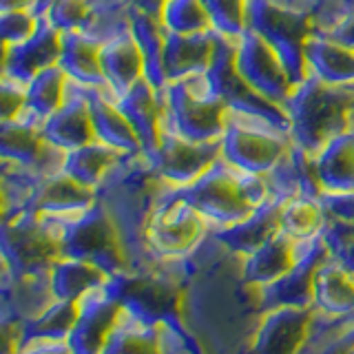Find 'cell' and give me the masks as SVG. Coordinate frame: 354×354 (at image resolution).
<instances>
[{
  "instance_id": "7dc6e473",
  "label": "cell",
  "mask_w": 354,
  "mask_h": 354,
  "mask_svg": "<svg viewBox=\"0 0 354 354\" xmlns=\"http://www.w3.org/2000/svg\"><path fill=\"white\" fill-rule=\"evenodd\" d=\"M49 0H0V11H16V9H29L33 16L40 18L47 9Z\"/></svg>"
},
{
  "instance_id": "bcb514c9",
  "label": "cell",
  "mask_w": 354,
  "mask_h": 354,
  "mask_svg": "<svg viewBox=\"0 0 354 354\" xmlns=\"http://www.w3.org/2000/svg\"><path fill=\"white\" fill-rule=\"evenodd\" d=\"M16 354H73L66 341H40L20 348Z\"/></svg>"
},
{
  "instance_id": "3957f363",
  "label": "cell",
  "mask_w": 354,
  "mask_h": 354,
  "mask_svg": "<svg viewBox=\"0 0 354 354\" xmlns=\"http://www.w3.org/2000/svg\"><path fill=\"white\" fill-rule=\"evenodd\" d=\"M162 93L164 120L173 129L199 142L221 140V133L226 129L228 104L215 91L208 71L166 82Z\"/></svg>"
},
{
  "instance_id": "f35d334b",
  "label": "cell",
  "mask_w": 354,
  "mask_h": 354,
  "mask_svg": "<svg viewBox=\"0 0 354 354\" xmlns=\"http://www.w3.org/2000/svg\"><path fill=\"white\" fill-rule=\"evenodd\" d=\"M213 20L215 31L228 38H239L246 31L248 0H202Z\"/></svg>"
},
{
  "instance_id": "ba28073f",
  "label": "cell",
  "mask_w": 354,
  "mask_h": 354,
  "mask_svg": "<svg viewBox=\"0 0 354 354\" xmlns=\"http://www.w3.org/2000/svg\"><path fill=\"white\" fill-rule=\"evenodd\" d=\"M213 230L204 215L166 186L147 224V246L155 259H180L206 239Z\"/></svg>"
},
{
  "instance_id": "f6af8a7d",
  "label": "cell",
  "mask_w": 354,
  "mask_h": 354,
  "mask_svg": "<svg viewBox=\"0 0 354 354\" xmlns=\"http://www.w3.org/2000/svg\"><path fill=\"white\" fill-rule=\"evenodd\" d=\"M20 348V326L0 321V354H16Z\"/></svg>"
},
{
  "instance_id": "30bf717a",
  "label": "cell",
  "mask_w": 354,
  "mask_h": 354,
  "mask_svg": "<svg viewBox=\"0 0 354 354\" xmlns=\"http://www.w3.org/2000/svg\"><path fill=\"white\" fill-rule=\"evenodd\" d=\"M235 44H237V38H228V36H221L219 33L215 58H213V64H210V69H208L210 77H213L215 91L228 104V109L239 111V113L263 118V120H268V122H272V124L281 127L290 133V122H288L286 106L277 104V102H272V100L257 93L237 73V69H235Z\"/></svg>"
},
{
  "instance_id": "d6986e66",
  "label": "cell",
  "mask_w": 354,
  "mask_h": 354,
  "mask_svg": "<svg viewBox=\"0 0 354 354\" xmlns=\"http://www.w3.org/2000/svg\"><path fill=\"white\" fill-rule=\"evenodd\" d=\"M219 31L202 33H171L164 36V71L166 80H180L193 73L210 69L217 49Z\"/></svg>"
},
{
  "instance_id": "f907efd6",
  "label": "cell",
  "mask_w": 354,
  "mask_h": 354,
  "mask_svg": "<svg viewBox=\"0 0 354 354\" xmlns=\"http://www.w3.org/2000/svg\"><path fill=\"white\" fill-rule=\"evenodd\" d=\"M5 62H7V44L0 42V75H5Z\"/></svg>"
},
{
  "instance_id": "9a60e30c",
  "label": "cell",
  "mask_w": 354,
  "mask_h": 354,
  "mask_svg": "<svg viewBox=\"0 0 354 354\" xmlns=\"http://www.w3.org/2000/svg\"><path fill=\"white\" fill-rule=\"evenodd\" d=\"M330 257L332 252L321 232L313 239H304L292 268L279 281L266 286L268 299L277 306H310L315 301V279Z\"/></svg>"
},
{
  "instance_id": "6da1fadb",
  "label": "cell",
  "mask_w": 354,
  "mask_h": 354,
  "mask_svg": "<svg viewBox=\"0 0 354 354\" xmlns=\"http://www.w3.org/2000/svg\"><path fill=\"white\" fill-rule=\"evenodd\" d=\"M177 193L204 215L213 230L237 224L272 199L268 177L237 171L226 160L210 166L195 182L177 186Z\"/></svg>"
},
{
  "instance_id": "74e56055",
  "label": "cell",
  "mask_w": 354,
  "mask_h": 354,
  "mask_svg": "<svg viewBox=\"0 0 354 354\" xmlns=\"http://www.w3.org/2000/svg\"><path fill=\"white\" fill-rule=\"evenodd\" d=\"M42 16L60 31H86L93 16V3L91 0H49Z\"/></svg>"
},
{
  "instance_id": "836d02e7",
  "label": "cell",
  "mask_w": 354,
  "mask_h": 354,
  "mask_svg": "<svg viewBox=\"0 0 354 354\" xmlns=\"http://www.w3.org/2000/svg\"><path fill=\"white\" fill-rule=\"evenodd\" d=\"M315 301L328 313L354 310V270L337 257H330L315 279Z\"/></svg>"
},
{
  "instance_id": "603a6c76",
  "label": "cell",
  "mask_w": 354,
  "mask_h": 354,
  "mask_svg": "<svg viewBox=\"0 0 354 354\" xmlns=\"http://www.w3.org/2000/svg\"><path fill=\"white\" fill-rule=\"evenodd\" d=\"M308 306H277L259 332L257 354H299L308 337Z\"/></svg>"
},
{
  "instance_id": "484cf974",
  "label": "cell",
  "mask_w": 354,
  "mask_h": 354,
  "mask_svg": "<svg viewBox=\"0 0 354 354\" xmlns=\"http://www.w3.org/2000/svg\"><path fill=\"white\" fill-rule=\"evenodd\" d=\"M299 250H301V241L292 239L283 230H279L263 246L243 257V279L263 288L279 281L295 266Z\"/></svg>"
},
{
  "instance_id": "5b68a950",
  "label": "cell",
  "mask_w": 354,
  "mask_h": 354,
  "mask_svg": "<svg viewBox=\"0 0 354 354\" xmlns=\"http://www.w3.org/2000/svg\"><path fill=\"white\" fill-rule=\"evenodd\" d=\"M58 221L60 257L91 261L111 277L129 272V259L120 232L100 202L75 215H58Z\"/></svg>"
},
{
  "instance_id": "5bb4252c",
  "label": "cell",
  "mask_w": 354,
  "mask_h": 354,
  "mask_svg": "<svg viewBox=\"0 0 354 354\" xmlns=\"http://www.w3.org/2000/svg\"><path fill=\"white\" fill-rule=\"evenodd\" d=\"M40 136L62 151L80 149L95 140L84 84L66 77L62 104L42 122Z\"/></svg>"
},
{
  "instance_id": "cb8c5ba5",
  "label": "cell",
  "mask_w": 354,
  "mask_h": 354,
  "mask_svg": "<svg viewBox=\"0 0 354 354\" xmlns=\"http://www.w3.org/2000/svg\"><path fill=\"white\" fill-rule=\"evenodd\" d=\"M266 177H268L272 197L279 199H290L297 195L319 197L324 193L317 173V155L304 151L297 144H292L286 158Z\"/></svg>"
},
{
  "instance_id": "4fadbf2b",
  "label": "cell",
  "mask_w": 354,
  "mask_h": 354,
  "mask_svg": "<svg viewBox=\"0 0 354 354\" xmlns=\"http://www.w3.org/2000/svg\"><path fill=\"white\" fill-rule=\"evenodd\" d=\"M66 151L40 136V127L16 115L0 120V162L20 164L38 175H55L64 169Z\"/></svg>"
},
{
  "instance_id": "e575fe53",
  "label": "cell",
  "mask_w": 354,
  "mask_h": 354,
  "mask_svg": "<svg viewBox=\"0 0 354 354\" xmlns=\"http://www.w3.org/2000/svg\"><path fill=\"white\" fill-rule=\"evenodd\" d=\"M131 31L136 36L142 58H144V75L158 88L166 86V71H164V36L166 29L160 20L144 16L140 11L131 9Z\"/></svg>"
},
{
  "instance_id": "2e32d148",
  "label": "cell",
  "mask_w": 354,
  "mask_h": 354,
  "mask_svg": "<svg viewBox=\"0 0 354 354\" xmlns=\"http://www.w3.org/2000/svg\"><path fill=\"white\" fill-rule=\"evenodd\" d=\"M60 38H62V31L55 29L44 16H40L38 25L29 38L7 47L5 75L27 84L38 71L58 64Z\"/></svg>"
},
{
  "instance_id": "60d3db41",
  "label": "cell",
  "mask_w": 354,
  "mask_h": 354,
  "mask_svg": "<svg viewBox=\"0 0 354 354\" xmlns=\"http://www.w3.org/2000/svg\"><path fill=\"white\" fill-rule=\"evenodd\" d=\"M38 25V18L29 9H16V11H0V42L7 47L18 44L29 38Z\"/></svg>"
},
{
  "instance_id": "db71d44e",
  "label": "cell",
  "mask_w": 354,
  "mask_h": 354,
  "mask_svg": "<svg viewBox=\"0 0 354 354\" xmlns=\"http://www.w3.org/2000/svg\"><path fill=\"white\" fill-rule=\"evenodd\" d=\"M5 268H7V263H5V261H3V257H0V272H3V270H5Z\"/></svg>"
},
{
  "instance_id": "44dd1931",
  "label": "cell",
  "mask_w": 354,
  "mask_h": 354,
  "mask_svg": "<svg viewBox=\"0 0 354 354\" xmlns=\"http://www.w3.org/2000/svg\"><path fill=\"white\" fill-rule=\"evenodd\" d=\"M100 66H102L106 88L113 97L127 93L133 84L147 77L140 44L131 29L100 44Z\"/></svg>"
},
{
  "instance_id": "9c48e42d",
  "label": "cell",
  "mask_w": 354,
  "mask_h": 354,
  "mask_svg": "<svg viewBox=\"0 0 354 354\" xmlns=\"http://www.w3.org/2000/svg\"><path fill=\"white\" fill-rule=\"evenodd\" d=\"M221 160V140L199 142L182 136L162 118L160 140L155 151L149 155L153 171L158 173L166 184L186 186L204 175L210 166Z\"/></svg>"
},
{
  "instance_id": "816d5d0a",
  "label": "cell",
  "mask_w": 354,
  "mask_h": 354,
  "mask_svg": "<svg viewBox=\"0 0 354 354\" xmlns=\"http://www.w3.org/2000/svg\"><path fill=\"white\" fill-rule=\"evenodd\" d=\"M341 261L346 263L350 270H354V250H350V252L346 254V257H341Z\"/></svg>"
},
{
  "instance_id": "7bdbcfd3",
  "label": "cell",
  "mask_w": 354,
  "mask_h": 354,
  "mask_svg": "<svg viewBox=\"0 0 354 354\" xmlns=\"http://www.w3.org/2000/svg\"><path fill=\"white\" fill-rule=\"evenodd\" d=\"M27 84L9 75H0V120L16 118L25 106Z\"/></svg>"
},
{
  "instance_id": "ffe728a7",
  "label": "cell",
  "mask_w": 354,
  "mask_h": 354,
  "mask_svg": "<svg viewBox=\"0 0 354 354\" xmlns=\"http://www.w3.org/2000/svg\"><path fill=\"white\" fill-rule=\"evenodd\" d=\"M97 202V193L80 182H75L64 171L55 175H42L33 188V195L25 210L47 215H75L91 208Z\"/></svg>"
},
{
  "instance_id": "d4e9b609",
  "label": "cell",
  "mask_w": 354,
  "mask_h": 354,
  "mask_svg": "<svg viewBox=\"0 0 354 354\" xmlns=\"http://www.w3.org/2000/svg\"><path fill=\"white\" fill-rule=\"evenodd\" d=\"M306 64L319 80L354 86V47L335 36L313 33L306 42Z\"/></svg>"
},
{
  "instance_id": "681fc988",
  "label": "cell",
  "mask_w": 354,
  "mask_h": 354,
  "mask_svg": "<svg viewBox=\"0 0 354 354\" xmlns=\"http://www.w3.org/2000/svg\"><path fill=\"white\" fill-rule=\"evenodd\" d=\"M330 36H335L346 44H350V47H354V9H352V14L346 18V22H343L335 33H330Z\"/></svg>"
},
{
  "instance_id": "c3c4849f",
  "label": "cell",
  "mask_w": 354,
  "mask_h": 354,
  "mask_svg": "<svg viewBox=\"0 0 354 354\" xmlns=\"http://www.w3.org/2000/svg\"><path fill=\"white\" fill-rule=\"evenodd\" d=\"M166 3H169V0H131V9L140 11V14H144V16H151L155 20H160Z\"/></svg>"
},
{
  "instance_id": "7a4b0ae2",
  "label": "cell",
  "mask_w": 354,
  "mask_h": 354,
  "mask_svg": "<svg viewBox=\"0 0 354 354\" xmlns=\"http://www.w3.org/2000/svg\"><path fill=\"white\" fill-rule=\"evenodd\" d=\"M292 144L317 155L354 120V86L330 84L308 75L286 102Z\"/></svg>"
},
{
  "instance_id": "7c38bea8",
  "label": "cell",
  "mask_w": 354,
  "mask_h": 354,
  "mask_svg": "<svg viewBox=\"0 0 354 354\" xmlns=\"http://www.w3.org/2000/svg\"><path fill=\"white\" fill-rule=\"evenodd\" d=\"M122 313H124V304L115 295L111 281L84 295L77 301V319L69 339H66L71 352L73 354L102 352L104 343L111 332H113V328L118 326Z\"/></svg>"
},
{
  "instance_id": "ac0fdd59",
  "label": "cell",
  "mask_w": 354,
  "mask_h": 354,
  "mask_svg": "<svg viewBox=\"0 0 354 354\" xmlns=\"http://www.w3.org/2000/svg\"><path fill=\"white\" fill-rule=\"evenodd\" d=\"M86 97L95 140L109 144L111 149L124 155H144L138 133L133 131L131 122L120 111L115 97L111 95L109 88L86 86Z\"/></svg>"
},
{
  "instance_id": "ee69618b",
  "label": "cell",
  "mask_w": 354,
  "mask_h": 354,
  "mask_svg": "<svg viewBox=\"0 0 354 354\" xmlns=\"http://www.w3.org/2000/svg\"><path fill=\"white\" fill-rule=\"evenodd\" d=\"M319 202L328 219H354V191H324Z\"/></svg>"
},
{
  "instance_id": "4316f807",
  "label": "cell",
  "mask_w": 354,
  "mask_h": 354,
  "mask_svg": "<svg viewBox=\"0 0 354 354\" xmlns=\"http://www.w3.org/2000/svg\"><path fill=\"white\" fill-rule=\"evenodd\" d=\"M100 44L82 31H62L60 38V58L58 66L69 80L84 86L106 88V80L100 66Z\"/></svg>"
},
{
  "instance_id": "f5cc1de1",
  "label": "cell",
  "mask_w": 354,
  "mask_h": 354,
  "mask_svg": "<svg viewBox=\"0 0 354 354\" xmlns=\"http://www.w3.org/2000/svg\"><path fill=\"white\" fill-rule=\"evenodd\" d=\"M5 217V199H3V188H0V221Z\"/></svg>"
},
{
  "instance_id": "d6a6232c",
  "label": "cell",
  "mask_w": 354,
  "mask_h": 354,
  "mask_svg": "<svg viewBox=\"0 0 354 354\" xmlns=\"http://www.w3.org/2000/svg\"><path fill=\"white\" fill-rule=\"evenodd\" d=\"M77 319V301H53L38 317L20 326V348L40 341H66ZM18 348V350H20Z\"/></svg>"
},
{
  "instance_id": "8d00e7d4",
  "label": "cell",
  "mask_w": 354,
  "mask_h": 354,
  "mask_svg": "<svg viewBox=\"0 0 354 354\" xmlns=\"http://www.w3.org/2000/svg\"><path fill=\"white\" fill-rule=\"evenodd\" d=\"M160 22L171 33H202L215 31L208 9L202 0H169L164 5Z\"/></svg>"
},
{
  "instance_id": "7402d4cb",
  "label": "cell",
  "mask_w": 354,
  "mask_h": 354,
  "mask_svg": "<svg viewBox=\"0 0 354 354\" xmlns=\"http://www.w3.org/2000/svg\"><path fill=\"white\" fill-rule=\"evenodd\" d=\"M286 199L272 197L268 199L263 206L237 221V224L226 226V228H217L213 230V235L224 243V248L246 257L252 250H257L263 246L266 241L272 239L277 232L281 230V206Z\"/></svg>"
},
{
  "instance_id": "8fae6325",
  "label": "cell",
  "mask_w": 354,
  "mask_h": 354,
  "mask_svg": "<svg viewBox=\"0 0 354 354\" xmlns=\"http://www.w3.org/2000/svg\"><path fill=\"white\" fill-rule=\"evenodd\" d=\"M235 69L254 91L281 106H286L297 86L277 51L252 29L237 38Z\"/></svg>"
},
{
  "instance_id": "f546056e",
  "label": "cell",
  "mask_w": 354,
  "mask_h": 354,
  "mask_svg": "<svg viewBox=\"0 0 354 354\" xmlns=\"http://www.w3.org/2000/svg\"><path fill=\"white\" fill-rule=\"evenodd\" d=\"M100 354H164L160 328L124 308Z\"/></svg>"
},
{
  "instance_id": "83f0119b",
  "label": "cell",
  "mask_w": 354,
  "mask_h": 354,
  "mask_svg": "<svg viewBox=\"0 0 354 354\" xmlns=\"http://www.w3.org/2000/svg\"><path fill=\"white\" fill-rule=\"evenodd\" d=\"M109 281L111 274H106L95 263L84 259L60 257L49 268L51 292L53 299H60V301H80L84 295Z\"/></svg>"
},
{
  "instance_id": "52a82bcc",
  "label": "cell",
  "mask_w": 354,
  "mask_h": 354,
  "mask_svg": "<svg viewBox=\"0 0 354 354\" xmlns=\"http://www.w3.org/2000/svg\"><path fill=\"white\" fill-rule=\"evenodd\" d=\"M246 29L259 33L277 51L295 84L304 82L310 75L306 64V42L313 36V22L306 11L286 7L277 0H248Z\"/></svg>"
},
{
  "instance_id": "ab89813d",
  "label": "cell",
  "mask_w": 354,
  "mask_h": 354,
  "mask_svg": "<svg viewBox=\"0 0 354 354\" xmlns=\"http://www.w3.org/2000/svg\"><path fill=\"white\" fill-rule=\"evenodd\" d=\"M354 0H310L308 16L313 22V33H335L352 14Z\"/></svg>"
},
{
  "instance_id": "1f68e13d",
  "label": "cell",
  "mask_w": 354,
  "mask_h": 354,
  "mask_svg": "<svg viewBox=\"0 0 354 354\" xmlns=\"http://www.w3.org/2000/svg\"><path fill=\"white\" fill-rule=\"evenodd\" d=\"M64 86H66V73L58 64L38 71L27 82L25 106H22L18 115L27 118L29 122H33V124L42 127V122L62 104Z\"/></svg>"
},
{
  "instance_id": "277c9868",
  "label": "cell",
  "mask_w": 354,
  "mask_h": 354,
  "mask_svg": "<svg viewBox=\"0 0 354 354\" xmlns=\"http://www.w3.org/2000/svg\"><path fill=\"white\" fill-rule=\"evenodd\" d=\"M292 149V138L272 122L228 109L221 133V160L237 171L268 175Z\"/></svg>"
},
{
  "instance_id": "e0dca14e",
  "label": "cell",
  "mask_w": 354,
  "mask_h": 354,
  "mask_svg": "<svg viewBox=\"0 0 354 354\" xmlns=\"http://www.w3.org/2000/svg\"><path fill=\"white\" fill-rule=\"evenodd\" d=\"M122 113L131 122L133 131L138 133L142 142L144 155H149L158 147L160 140V129H162V118H164V93L147 77H142L136 82L127 93L115 97Z\"/></svg>"
},
{
  "instance_id": "f1b7e54d",
  "label": "cell",
  "mask_w": 354,
  "mask_h": 354,
  "mask_svg": "<svg viewBox=\"0 0 354 354\" xmlns=\"http://www.w3.org/2000/svg\"><path fill=\"white\" fill-rule=\"evenodd\" d=\"M317 173L324 191H354V120L317 153Z\"/></svg>"
},
{
  "instance_id": "d590c367",
  "label": "cell",
  "mask_w": 354,
  "mask_h": 354,
  "mask_svg": "<svg viewBox=\"0 0 354 354\" xmlns=\"http://www.w3.org/2000/svg\"><path fill=\"white\" fill-rule=\"evenodd\" d=\"M326 224V213L319 197L297 195L286 199L281 206V230L292 239H313Z\"/></svg>"
},
{
  "instance_id": "11a10c76",
  "label": "cell",
  "mask_w": 354,
  "mask_h": 354,
  "mask_svg": "<svg viewBox=\"0 0 354 354\" xmlns=\"http://www.w3.org/2000/svg\"><path fill=\"white\" fill-rule=\"evenodd\" d=\"M3 166H5V162H0V169H3Z\"/></svg>"
},
{
  "instance_id": "8992f818",
  "label": "cell",
  "mask_w": 354,
  "mask_h": 354,
  "mask_svg": "<svg viewBox=\"0 0 354 354\" xmlns=\"http://www.w3.org/2000/svg\"><path fill=\"white\" fill-rule=\"evenodd\" d=\"M0 257L11 272L49 270L60 259L58 215L22 210L0 221Z\"/></svg>"
},
{
  "instance_id": "4dcf8cb0",
  "label": "cell",
  "mask_w": 354,
  "mask_h": 354,
  "mask_svg": "<svg viewBox=\"0 0 354 354\" xmlns=\"http://www.w3.org/2000/svg\"><path fill=\"white\" fill-rule=\"evenodd\" d=\"M124 158V153L111 149L109 144L93 140L80 149L66 151L64 173L71 175L75 182H80L97 193L100 184L106 180V175L115 169V164Z\"/></svg>"
},
{
  "instance_id": "b9f144b4",
  "label": "cell",
  "mask_w": 354,
  "mask_h": 354,
  "mask_svg": "<svg viewBox=\"0 0 354 354\" xmlns=\"http://www.w3.org/2000/svg\"><path fill=\"white\" fill-rule=\"evenodd\" d=\"M321 237L328 243L332 257H346L354 250V219H328L321 228Z\"/></svg>"
}]
</instances>
